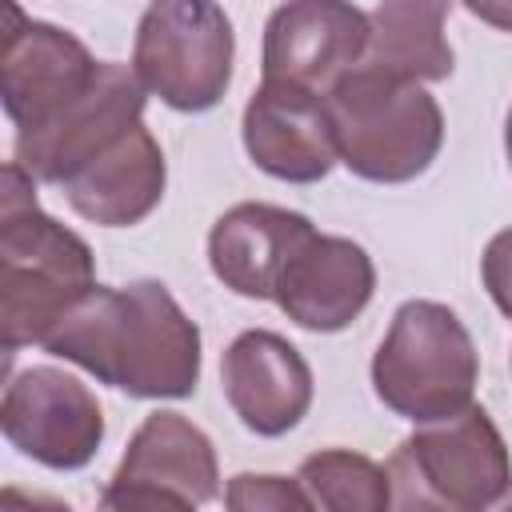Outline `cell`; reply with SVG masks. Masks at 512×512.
Listing matches in <instances>:
<instances>
[{
    "label": "cell",
    "mask_w": 512,
    "mask_h": 512,
    "mask_svg": "<svg viewBox=\"0 0 512 512\" xmlns=\"http://www.w3.org/2000/svg\"><path fill=\"white\" fill-rule=\"evenodd\" d=\"M44 348L136 400H180L200 380V328L160 280L96 284L44 336Z\"/></svg>",
    "instance_id": "6da1fadb"
},
{
    "label": "cell",
    "mask_w": 512,
    "mask_h": 512,
    "mask_svg": "<svg viewBox=\"0 0 512 512\" xmlns=\"http://www.w3.org/2000/svg\"><path fill=\"white\" fill-rule=\"evenodd\" d=\"M32 172L16 160L0 180V344H44L76 300L96 288L92 248L36 204Z\"/></svg>",
    "instance_id": "7a4b0ae2"
},
{
    "label": "cell",
    "mask_w": 512,
    "mask_h": 512,
    "mask_svg": "<svg viewBox=\"0 0 512 512\" xmlns=\"http://www.w3.org/2000/svg\"><path fill=\"white\" fill-rule=\"evenodd\" d=\"M324 96L348 172L372 184H404L432 168L444 144V112L416 80L356 64Z\"/></svg>",
    "instance_id": "3957f363"
},
{
    "label": "cell",
    "mask_w": 512,
    "mask_h": 512,
    "mask_svg": "<svg viewBox=\"0 0 512 512\" xmlns=\"http://www.w3.org/2000/svg\"><path fill=\"white\" fill-rule=\"evenodd\" d=\"M476 380V344L448 304L408 300L396 308L372 356V388L384 408L412 424L444 420L472 404Z\"/></svg>",
    "instance_id": "277c9868"
},
{
    "label": "cell",
    "mask_w": 512,
    "mask_h": 512,
    "mask_svg": "<svg viewBox=\"0 0 512 512\" xmlns=\"http://www.w3.org/2000/svg\"><path fill=\"white\" fill-rule=\"evenodd\" d=\"M392 504L400 508H492L512 488V456L492 416L468 404L456 416L420 424L388 460Z\"/></svg>",
    "instance_id": "5b68a950"
},
{
    "label": "cell",
    "mask_w": 512,
    "mask_h": 512,
    "mask_svg": "<svg viewBox=\"0 0 512 512\" xmlns=\"http://www.w3.org/2000/svg\"><path fill=\"white\" fill-rule=\"evenodd\" d=\"M236 36L216 0H152L136 24L132 72L176 112H208L232 80Z\"/></svg>",
    "instance_id": "8992f818"
},
{
    "label": "cell",
    "mask_w": 512,
    "mask_h": 512,
    "mask_svg": "<svg viewBox=\"0 0 512 512\" xmlns=\"http://www.w3.org/2000/svg\"><path fill=\"white\" fill-rule=\"evenodd\" d=\"M144 116V84L124 64H100L96 76L48 120L16 132V164L44 184H64L92 156L116 144Z\"/></svg>",
    "instance_id": "52a82bcc"
},
{
    "label": "cell",
    "mask_w": 512,
    "mask_h": 512,
    "mask_svg": "<svg viewBox=\"0 0 512 512\" xmlns=\"http://www.w3.org/2000/svg\"><path fill=\"white\" fill-rule=\"evenodd\" d=\"M216 480L220 472L212 440L180 412H152L128 440V452L104 488L100 508L184 512L212 500L220 488Z\"/></svg>",
    "instance_id": "ba28073f"
},
{
    "label": "cell",
    "mask_w": 512,
    "mask_h": 512,
    "mask_svg": "<svg viewBox=\"0 0 512 512\" xmlns=\"http://www.w3.org/2000/svg\"><path fill=\"white\" fill-rule=\"evenodd\" d=\"M0 428L20 456L60 472L84 468L104 440V416L88 384L52 364L24 368L8 380Z\"/></svg>",
    "instance_id": "9c48e42d"
},
{
    "label": "cell",
    "mask_w": 512,
    "mask_h": 512,
    "mask_svg": "<svg viewBox=\"0 0 512 512\" xmlns=\"http://www.w3.org/2000/svg\"><path fill=\"white\" fill-rule=\"evenodd\" d=\"M100 60L64 28L28 20L16 0H4L0 28V96L16 132L36 128L64 108L92 76Z\"/></svg>",
    "instance_id": "30bf717a"
},
{
    "label": "cell",
    "mask_w": 512,
    "mask_h": 512,
    "mask_svg": "<svg viewBox=\"0 0 512 512\" xmlns=\"http://www.w3.org/2000/svg\"><path fill=\"white\" fill-rule=\"evenodd\" d=\"M244 148L252 164L276 180H324L340 160L328 96L292 80H264L244 104Z\"/></svg>",
    "instance_id": "8fae6325"
},
{
    "label": "cell",
    "mask_w": 512,
    "mask_h": 512,
    "mask_svg": "<svg viewBox=\"0 0 512 512\" xmlns=\"http://www.w3.org/2000/svg\"><path fill=\"white\" fill-rule=\"evenodd\" d=\"M368 56V16L348 0H288L264 24V80L328 92Z\"/></svg>",
    "instance_id": "7c38bea8"
},
{
    "label": "cell",
    "mask_w": 512,
    "mask_h": 512,
    "mask_svg": "<svg viewBox=\"0 0 512 512\" xmlns=\"http://www.w3.org/2000/svg\"><path fill=\"white\" fill-rule=\"evenodd\" d=\"M220 384L240 424L256 436H284L312 408L308 360L268 328H248L228 344Z\"/></svg>",
    "instance_id": "4fadbf2b"
},
{
    "label": "cell",
    "mask_w": 512,
    "mask_h": 512,
    "mask_svg": "<svg viewBox=\"0 0 512 512\" xmlns=\"http://www.w3.org/2000/svg\"><path fill=\"white\" fill-rule=\"evenodd\" d=\"M376 292V268L368 252L348 236L312 232L284 264L272 300L308 332L348 328Z\"/></svg>",
    "instance_id": "5bb4252c"
},
{
    "label": "cell",
    "mask_w": 512,
    "mask_h": 512,
    "mask_svg": "<svg viewBox=\"0 0 512 512\" xmlns=\"http://www.w3.org/2000/svg\"><path fill=\"white\" fill-rule=\"evenodd\" d=\"M312 220L276 204H236L208 232V264L224 288L248 300H272L292 252L312 236Z\"/></svg>",
    "instance_id": "9a60e30c"
},
{
    "label": "cell",
    "mask_w": 512,
    "mask_h": 512,
    "mask_svg": "<svg viewBox=\"0 0 512 512\" xmlns=\"http://www.w3.org/2000/svg\"><path fill=\"white\" fill-rule=\"evenodd\" d=\"M164 180H168L164 152L140 120L116 144L92 156L80 172H72L60 188L76 216L104 228H128L140 224L160 204Z\"/></svg>",
    "instance_id": "2e32d148"
},
{
    "label": "cell",
    "mask_w": 512,
    "mask_h": 512,
    "mask_svg": "<svg viewBox=\"0 0 512 512\" xmlns=\"http://www.w3.org/2000/svg\"><path fill=\"white\" fill-rule=\"evenodd\" d=\"M448 8V0H380L368 16V64L416 84L444 80L452 72Z\"/></svg>",
    "instance_id": "e0dca14e"
},
{
    "label": "cell",
    "mask_w": 512,
    "mask_h": 512,
    "mask_svg": "<svg viewBox=\"0 0 512 512\" xmlns=\"http://www.w3.org/2000/svg\"><path fill=\"white\" fill-rule=\"evenodd\" d=\"M304 492L312 496L316 508L332 512H384L392 504V480L388 468L376 460L348 452V448H324L308 456L296 472Z\"/></svg>",
    "instance_id": "ac0fdd59"
},
{
    "label": "cell",
    "mask_w": 512,
    "mask_h": 512,
    "mask_svg": "<svg viewBox=\"0 0 512 512\" xmlns=\"http://www.w3.org/2000/svg\"><path fill=\"white\" fill-rule=\"evenodd\" d=\"M224 504L232 512H304V508H316L312 496L304 492L300 480H288V476H252V472H240L232 476L228 492H224Z\"/></svg>",
    "instance_id": "d6986e66"
},
{
    "label": "cell",
    "mask_w": 512,
    "mask_h": 512,
    "mask_svg": "<svg viewBox=\"0 0 512 512\" xmlns=\"http://www.w3.org/2000/svg\"><path fill=\"white\" fill-rule=\"evenodd\" d=\"M480 276H484V288L496 300V308L512 320V228H504L488 240V248L480 256Z\"/></svg>",
    "instance_id": "ffe728a7"
},
{
    "label": "cell",
    "mask_w": 512,
    "mask_h": 512,
    "mask_svg": "<svg viewBox=\"0 0 512 512\" xmlns=\"http://www.w3.org/2000/svg\"><path fill=\"white\" fill-rule=\"evenodd\" d=\"M464 8L476 20H484V24L500 28V32H512V0H464Z\"/></svg>",
    "instance_id": "44dd1931"
},
{
    "label": "cell",
    "mask_w": 512,
    "mask_h": 512,
    "mask_svg": "<svg viewBox=\"0 0 512 512\" xmlns=\"http://www.w3.org/2000/svg\"><path fill=\"white\" fill-rule=\"evenodd\" d=\"M504 152H508V168H512V112L504 120Z\"/></svg>",
    "instance_id": "7402d4cb"
}]
</instances>
